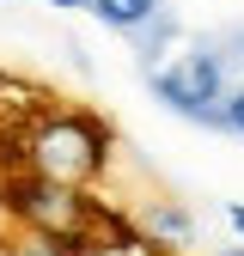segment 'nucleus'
Returning <instances> with one entry per match:
<instances>
[{"label":"nucleus","instance_id":"nucleus-4","mask_svg":"<svg viewBox=\"0 0 244 256\" xmlns=\"http://www.w3.org/2000/svg\"><path fill=\"white\" fill-rule=\"evenodd\" d=\"M140 226H146V238H159V244H171V250H183V244L196 238V220H190V208H177V202H146Z\"/></svg>","mask_w":244,"mask_h":256},{"label":"nucleus","instance_id":"nucleus-3","mask_svg":"<svg viewBox=\"0 0 244 256\" xmlns=\"http://www.w3.org/2000/svg\"><path fill=\"white\" fill-rule=\"evenodd\" d=\"M152 98H159L171 116L220 122V104H226V61L214 55V49H183L177 61L152 68Z\"/></svg>","mask_w":244,"mask_h":256},{"label":"nucleus","instance_id":"nucleus-6","mask_svg":"<svg viewBox=\"0 0 244 256\" xmlns=\"http://www.w3.org/2000/svg\"><path fill=\"white\" fill-rule=\"evenodd\" d=\"M220 128L244 140V86H238V92H226V104H220Z\"/></svg>","mask_w":244,"mask_h":256},{"label":"nucleus","instance_id":"nucleus-2","mask_svg":"<svg viewBox=\"0 0 244 256\" xmlns=\"http://www.w3.org/2000/svg\"><path fill=\"white\" fill-rule=\"evenodd\" d=\"M6 214L18 220L24 232L37 238H92L98 214H92L86 189H68V183H49V177H6Z\"/></svg>","mask_w":244,"mask_h":256},{"label":"nucleus","instance_id":"nucleus-11","mask_svg":"<svg viewBox=\"0 0 244 256\" xmlns=\"http://www.w3.org/2000/svg\"><path fill=\"white\" fill-rule=\"evenodd\" d=\"M220 256H244V244H238V250H220Z\"/></svg>","mask_w":244,"mask_h":256},{"label":"nucleus","instance_id":"nucleus-1","mask_svg":"<svg viewBox=\"0 0 244 256\" xmlns=\"http://www.w3.org/2000/svg\"><path fill=\"white\" fill-rule=\"evenodd\" d=\"M12 158H24L30 177L86 189L92 177H104V165H110V134L92 116H80V110H43L37 122L24 128V140H18Z\"/></svg>","mask_w":244,"mask_h":256},{"label":"nucleus","instance_id":"nucleus-9","mask_svg":"<svg viewBox=\"0 0 244 256\" xmlns=\"http://www.w3.org/2000/svg\"><path fill=\"white\" fill-rule=\"evenodd\" d=\"M6 158H12V152H0V177H6Z\"/></svg>","mask_w":244,"mask_h":256},{"label":"nucleus","instance_id":"nucleus-10","mask_svg":"<svg viewBox=\"0 0 244 256\" xmlns=\"http://www.w3.org/2000/svg\"><path fill=\"white\" fill-rule=\"evenodd\" d=\"M0 256H12V244H6V238H0Z\"/></svg>","mask_w":244,"mask_h":256},{"label":"nucleus","instance_id":"nucleus-7","mask_svg":"<svg viewBox=\"0 0 244 256\" xmlns=\"http://www.w3.org/2000/svg\"><path fill=\"white\" fill-rule=\"evenodd\" d=\"M232 232H238V238H244V208H232Z\"/></svg>","mask_w":244,"mask_h":256},{"label":"nucleus","instance_id":"nucleus-8","mask_svg":"<svg viewBox=\"0 0 244 256\" xmlns=\"http://www.w3.org/2000/svg\"><path fill=\"white\" fill-rule=\"evenodd\" d=\"M43 6H61V12H68V6H86V0H43Z\"/></svg>","mask_w":244,"mask_h":256},{"label":"nucleus","instance_id":"nucleus-5","mask_svg":"<svg viewBox=\"0 0 244 256\" xmlns=\"http://www.w3.org/2000/svg\"><path fill=\"white\" fill-rule=\"evenodd\" d=\"M86 6L98 12V24L122 30V37H134V30H146L159 18V0H86Z\"/></svg>","mask_w":244,"mask_h":256}]
</instances>
